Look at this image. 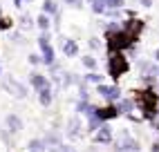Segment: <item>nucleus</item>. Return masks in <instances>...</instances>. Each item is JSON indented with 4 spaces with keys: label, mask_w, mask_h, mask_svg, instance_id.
I'll list each match as a JSON object with an SVG mask.
<instances>
[{
    "label": "nucleus",
    "mask_w": 159,
    "mask_h": 152,
    "mask_svg": "<svg viewBox=\"0 0 159 152\" xmlns=\"http://www.w3.org/2000/svg\"><path fill=\"white\" fill-rule=\"evenodd\" d=\"M132 42H134V38H132L123 27H121L119 31H108V49H110V54L123 51L125 47H130Z\"/></svg>",
    "instance_id": "f257e3e1"
},
{
    "label": "nucleus",
    "mask_w": 159,
    "mask_h": 152,
    "mask_svg": "<svg viewBox=\"0 0 159 152\" xmlns=\"http://www.w3.org/2000/svg\"><path fill=\"white\" fill-rule=\"evenodd\" d=\"M128 58L123 56L121 51H114V54H110V60H108V72H110V76L112 78H119V76H123L125 72H128Z\"/></svg>",
    "instance_id": "f03ea898"
},
{
    "label": "nucleus",
    "mask_w": 159,
    "mask_h": 152,
    "mask_svg": "<svg viewBox=\"0 0 159 152\" xmlns=\"http://www.w3.org/2000/svg\"><path fill=\"white\" fill-rule=\"evenodd\" d=\"M137 103H139V107L143 110L146 116H155V114H157V94H155L152 90L139 92V96H137Z\"/></svg>",
    "instance_id": "7ed1b4c3"
},
{
    "label": "nucleus",
    "mask_w": 159,
    "mask_h": 152,
    "mask_svg": "<svg viewBox=\"0 0 159 152\" xmlns=\"http://www.w3.org/2000/svg\"><path fill=\"white\" fill-rule=\"evenodd\" d=\"M97 92L103 96V99H108L110 103H114V101H119V96H121V92H119V87H114V85H97Z\"/></svg>",
    "instance_id": "20e7f679"
},
{
    "label": "nucleus",
    "mask_w": 159,
    "mask_h": 152,
    "mask_svg": "<svg viewBox=\"0 0 159 152\" xmlns=\"http://www.w3.org/2000/svg\"><path fill=\"white\" fill-rule=\"evenodd\" d=\"M97 116L101 118V121L114 118V116H119V107H114V105H105V107H101V110H97Z\"/></svg>",
    "instance_id": "39448f33"
},
{
    "label": "nucleus",
    "mask_w": 159,
    "mask_h": 152,
    "mask_svg": "<svg viewBox=\"0 0 159 152\" xmlns=\"http://www.w3.org/2000/svg\"><path fill=\"white\" fill-rule=\"evenodd\" d=\"M7 90L9 92H14L18 99H23V96H27V90H25V85H20L16 81H7Z\"/></svg>",
    "instance_id": "423d86ee"
},
{
    "label": "nucleus",
    "mask_w": 159,
    "mask_h": 152,
    "mask_svg": "<svg viewBox=\"0 0 159 152\" xmlns=\"http://www.w3.org/2000/svg\"><path fill=\"white\" fill-rule=\"evenodd\" d=\"M99 141V143H110V139H112V132H110V127L108 125H101V130L97 132V136H94Z\"/></svg>",
    "instance_id": "0eeeda50"
},
{
    "label": "nucleus",
    "mask_w": 159,
    "mask_h": 152,
    "mask_svg": "<svg viewBox=\"0 0 159 152\" xmlns=\"http://www.w3.org/2000/svg\"><path fill=\"white\" fill-rule=\"evenodd\" d=\"M7 127L11 130V132H20V130H23V123H20V118L16 114H9L7 116Z\"/></svg>",
    "instance_id": "6e6552de"
},
{
    "label": "nucleus",
    "mask_w": 159,
    "mask_h": 152,
    "mask_svg": "<svg viewBox=\"0 0 159 152\" xmlns=\"http://www.w3.org/2000/svg\"><path fill=\"white\" fill-rule=\"evenodd\" d=\"M63 51H65V56H76V54H79V45L74 40H63Z\"/></svg>",
    "instance_id": "1a4fd4ad"
},
{
    "label": "nucleus",
    "mask_w": 159,
    "mask_h": 152,
    "mask_svg": "<svg viewBox=\"0 0 159 152\" xmlns=\"http://www.w3.org/2000/svg\"><path fill=\"white\" fill-rule=\"evenodd\" d=\"M31 85H34L36 90H43V87H47V78L45 76H40V74H31Z\"/></svg>",
    "instance_id": "9d476101"
},
{
    "label": "nucleus",
    "mask_w": 159,
    "mask_h": 152,
    "mask_svg": "<svg viewBox=\"0 0 159 152\" xmlns=\"http://www.w3.org/2000/svg\"><path fill=\"white\" fill-rule=\"evenodd\" d=\"M90 5H92V11L94 14H105V11H108L105 0H90Z\"/></svg>",
    "instance_id": "9b49d317"
},
{
    "label": "nucleus",
    "mask_w": 159,
    "mask_h": 152,
    "mask_svg": "<svg viewBox=\"0 0 159 152\" xmlns=\"http://www.w3.org/2000/svg\"><path fill=\"white\" fill-rule=\"evenodd\" d=\"M45 141H40V139H34V141H29V152H43L45 150Z\"/></svg>",
    "instance_id": "f8f14e48"
},
{
    "label": "nucleus",
    "mask_w": 159,
    "mask_h": 152,
    "mask_svg": "<svg viewBox=\"0 0 159 152\" xmlns=\"http://www.w3.org/2000/svg\"><path fill=\"white\" fill-rule=\"evenodd\" d=\"M40 92V103L43 105H49L52 103V90H49V85L47 87H43V90H38Z\"/></svg>",
    "instance_id": "ddd939ff"
},
{
    "label": "nucleus",
    "mask_w": 159,
    "mask_h": 152,
    "mask_svg": "<svg viewBox=\"0 0 159 152\" xmlns=\"http://www.w3.org/2000/svg\"><path fill=\"white\" fill-rule=\"evenodd\" d=\"M43 60H45L47 65H54V49H52V45L43 49Z\"/></svg>",
    "instance_id": "4468645a"
},
{
    "label": "nucleus",
    "mask_w": 159,
    "mask_h": 152,
    "mask_svg": "<svg viewBox=\"0 0 159 152\" xmlns=\"http://www.w3.org/2000/svg\"><path fill=\"white\" fill-rule=\"evenodd\" d=\"M36 23H38V27L43 29V31H47V29H49V18H47V14L38 16V20H36Z\"/></svg>",
    "instance_id": "2eb2a0df"
},
{
    "label": "nucleus",
    "mask_w": 159,
    "mask_h": 152,
    "mask_svg": "<svg viewBox=\"0 0 159 152\" xmlns=\"http://www.w3.org/2000/svg\"><path fill=\"white\" fill-rule=\"evenodd\" d=\"M105 5H108V11H110V9H121L123 0H105Z\"/></svg>",
    "instance_id": "dca6fc26"
},
{
    "label": "nucleus",
    "mask_w": 159,
    "mask_h": 152,
    "mask_svg": "<svg viewBox=\"0 0 159 152\" xmlns=\"http://www.w3.org/2000/svg\"><path fill=\"white\" fill-rule=\"evenodd\" d=\"M119 112H130L132 110V101H119Z\"/></svg>",
    "instance_id": "f3484780"
},
{
    "label": "nucleus",
    "mask_w": 159,
    "mask_h": 152,
    "mask_svg": "<svg viewBox=\"0 0 159 152\" xmlns=\"http://www.w3.org/2000/svg\"><path fill=\"white\" fill-rule=\"evenodd\" d=\"M43 9H45V14H56V5L52 2V0H45V5H43Z\"/></svg>",
    "instance_id": "a211bd4d"
},
{
    "label": "nucleus",
    "mask_w": 159,
    "mask_h": 152,
    "mask_svg": "<svg viewBox=\"0 0 159 152\" xmlns=\"http://www.w3.org/2000/svg\"><path fill=\"white\" fill-rule=\"evenodd\" d=\"M83 65L90 67V69H94V67H97V60H94L92 56H83Z\"/></svg>",
    "instance_id": "6ab92c4d"
},
{
    "label": "nucleus",
    "mask_w": 159,
    "mask_h": 152,
    "mask_svg": "<svg viewBox=\"0 0 159 152\" xmlns=\"http://www.w3.org/2000/svg\"><path fill=\"white\" fill-rule=\"evenodd\" d=\"M67 134H70V136H76V134H79V121H72V123H70Z\"/></svg>",
    "instance_id": "aec40b11"
},
{
    "label": "nucleus",
    "mask_w": 159,
    "mask_h": 152,
    "mask_svg": "<svg viewBox=\"0 0 159 152\" xmlns=\"http://www.w3.org/2000/svg\"><path fill=\"white\" fill-rule=\"evenodd\" d=\"M38 45H40V49H45V47H49V38H47V34L43 31V36L38 38Z\"/></svg>",
    "instance_id": "412c9836"
},
{
    "label": "nucleus",
    "mask_w": 159,
    "mask_h": 152,
    "mask_svg": "<svg viewBox=\"0 0 159 152\" xmlns=\"http://www.w3.org/2000/svg\"><path fill=\"white\" fill-rule=\"evenodd\" d=\"M85 78H88L90 83H97V85H101V76H99V74H94V72H90V74L85 76Z\"/></svg>",
    "instance_id": "4be33fe9"
},
{
    "label": "nucleus",
    "mask_w": 159,
    "mask_h": 152,
    "mask_svg": "<svg viewBox=\"0 0 159 152\" xmlns=\"http://www.w3.org/2000/svg\"><path fill=\"white\" fill-rule=\"evenodd\" d=\"M65 2H70L72 7H83V0H65Z\"/></svg>",
    "instance_id": "5701e85b"
},
{
    "label": "nucleus",
    "mask_w": 159,
    "mask_h": 152,
    "mask_svg": "<svg viewBox=\"0 0 159 152\" xmlns=\"http://www.w3.org/2000/svg\"><path fill=\"white\" fill-rule=\"evenodd\" d=\"M90 47L97 49V47H99V40H97V38H92V40H90Z\"/></svg>",
    "instance_id": "b1692460"
},
{
    "label": "nucleus",
    "mask_w": 159,
    "mask_h": 152,
    "mask_svg": "<svg viewBox=\"0 0 159 152\" xmlns=\"http://www.w3.org/2000/svg\"><path fill=\"white\" fill-rule=\"evenodd\" d=\"M9 25H11V23H9V20H0V27H2V29H7Z\"/></svg>",
    "instance_id": "393cba45"
},
{
    "label": "nucleus",
    "mask_w": 159,
    "mask_h": 152,
    "mask_svg": "<svg viewBox=\"0 0 159 152\" xmlns=\"http://www.w3.org/2000/svg\"><path fill=\"white\" fill-rule=\"evenodd\" d=\"M29 63H34V65H36V63H40V58H38V56H29Z\"/></svg>",
    "instance_id": "a878e982"
},
{
    "label": "nucleus",
    "mask_w": 159,
    "mask_h": 152,
    "mask_svg": "<svg viewBox=\"0 0 159 152\" xmlns=\"http://www.w3.org/2000/svg\"><path fill=\"white\" fill-rule=\"evenodd\" d=\"M152 2H150V0H141V7H150Z\"/></svg>",
    "instance_id": "bb28decb"
},
{
    "label": "nucleus",
    "mask_w": 159,
    "mask_h": 152,
    "mask_svg": "<svg viewBox=\"0 0 159 152\" xmlns=\"http://www.w3.org/2000/svg\"><path fill=\"white\" fill-rule=\"evenodd\" d=\"M23 2H27V0H16V2H14V5H16V7H20V5H23ZM29 2H31V0H29Z\"/></svg>",
    "instance_id": "cd10ccee"
},
{
    "label": "nucleus",
    "mask_w": 159,
    "mask_h": 152,
    "mask_svg": "<svg viewBox=\"0 0 159 152\" xmlns=\"http://www.w3.org/2000/svg\"><path fill=\"white\" fill-rule=\"evenodd\" d=\"M152 152H159V143H155V145H152Z\"/></svg>",
    "instance_id": "c85d7f7f"
},
{
    "label": "nucleus",
    "mask_w": 159,
    "mask_h": 152,
    "mask_svg": "<svg viewBox=\"0 0 159 152\" xmlns=\"http://www.w3.org/2000/svg\"><path fill=\"white\" fill-rule=\"evenodd\" d=\"M155 60H157V63H159V49H157V54H155Z\"/></svg>",
    "instance_id": "c756f323"
},
{
    "label": "nucleus",
    "mask_w": 159,
    "mask_h": 152,
    "mask_svg": "<svg viewBox=\"0 0 159 152\" xmlns=\"http://www.w3.org/2000/svg\"><path fill=\"white\" fill-rule=\"evenodd\" d=\"M63 152H72V148H65V150H63Z\"/></svg>",
    "instance_id": "7c9ffc66"
},
{
    "label": "nucleus",
    "mask_w": 159,
    "mask_h": 152,
    "mask_svg": "<svg viewBox=\"0 0 159 152\" xmlns=\"http://www.w3.org/2000/svg\"><path fill=\"white\" fill-rule=\"evenodd\" d=\"M0 74H2V67H0Z\"/></svg>",
    "instance_id": "2f4dec72"
}]
</instances>
